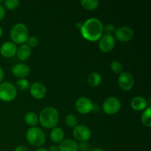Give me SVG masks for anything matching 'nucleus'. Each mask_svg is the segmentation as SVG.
<instances>
[{
  "instance_id": "f257e3e1",
  "label": "nucleus",
  "mask_w": 151,
  "mask_h": 151,
  "mask_svg": "<svg viewBox=\"0 0 151 151\" xmlns=\"http://www.w3.org/2000/svg\"><path fill=\"white\" fill-rule=\"evenodd\" d=\"M80 29L83 37L89 41H99L103 34V24L96 18L87 19Z\"/></svg>"
},
{
  "instance_id": "423d86ee",
  "label": "nucleus",
  "mask_w": 151,
  "mask_h": 151,
  "mask_svg": "<svg viewBox=\"0 0 151 151\" xmlns=\"http://www.w3.org/2000/svg\"><path fill=\"white\" fill-rule=\"evenodd\" d=\"M102 108L106 114H115L121 109V102L117 97H110L103 102Z\"/></svg>"
},
{
  "instance_id": "a878e982",
  "label": "nucleus",
  "mask_w": 151,
  "mask_h": 151,
  "mask_svg": "<svg viewBox=\"0 0 151 151\" xmlns=\"http://www.w3.org/2000/svg\"><path fill=\"white\" fill-rule=\"evenodd\" d=\"M19 0H5L3 4L4 7L8 10H15L19 7Z\"/></svg>"
},
{
  "instance_id": "c9c22d12",
  "label": "nucleus",
  "mask_w": 151,
  "mask_h": 151,
  "mask_svg": "<svg viewBox=\"0 0 151 151\" xmlns=\"http://www.w3.org/2000/svg\"><path fill=\"white\" fill-rule=\"evenodd\" d=\"M2 33H3V30H2V28L1 27V26H0V37L2 35Z\"/></svg>"
},
{
  "instance_id": "a211bd4d",
  "label": "nucleus",
  "mask_w": 151,
  "mask_h": 151,
  "mask_svg": "<svg viewBox=\"0 0 151 151\" xmlns=\"http://www.w3.org/2000/svg\"><path fill=\"white\" fill-rule=\"evenodd\" d=\"M31 48L27 45V44H22L19 48H17V52H16V55L19 60L22 61H25L27 60L31 55Z\"/></svg>"
},
{
  "instance_id": "ddd939ff",
  "label": "nucleus",
  "mask_w": 151,
  "mask_h": 151,
  "mask_svg": "<svg viewBox=\"0 0 151 151\" xmlns=\"http://www.w3.org/2000/svg\"><path fill=\"white\" fill-rule=\"evenodd\" d=\"M17 46L12 41H6L1 44L0 47V53L1 55L7 58L14 57L17 52Z\"/></svg>"
},
{
  "instance_id": "c756f323",
  "label": "nucleus",
  "mask_w": 151,
  "mask_h": 151,
  "mask_svg": "<svg viewBox=\"0 0 151 151\" xmlns=\"http://www.w3.org/2000/svg\"><path fill=\"white\" fill-rule=\"evenodd\" d=\"M5 16V10L2 4H0V21L2 20Z\"/></svg>"
},
{
  "instance_id": "4be33fe9",
  "label": "nucleus",
  "mask_w": 151,
  "mask_h": 151,
  "mask_svg": "<svg viewBox=\"0 0 151 151\" xmlns=\"http://www.w3.org/2000/svg\"><path fill=\"white\" fill-rule=\"evenodd\" d=\"M81 4L86 10H93L98 7L99 1L97 0H83Z\"/></svg>"
},
{
  "instance_id": "1a4fd4ad",
  "label": "nucleus",
  "mask_w": 151,
  "mask_h": 151,
  "mask_svg": "<svg viewBox=\"0 0 151 151\" xmlns=\"http://www.w3.org/2000/svg\"><path fill=\"white\" fill-rule=\"evenodd\" d=\"M75 108L82 114H89L94 109V104L89 98L86 97H80L75 103Z\"/></svg>"
},
{
  "instance_id": "412c9836",
  "label": "nucleus",
  "mask_w": 151,
  "mask_h": 151,
  "mask_svg": "<svg viewBox=\"0 0 151 151\" xmlns=\"http://www.w3.org/2000/svg\"><path fill=\"white\" fill-rule=\"evenodd\" d=\"M151 109L150 106H149L145 110H144L141 116V120L142 122L143 125L147 127V128H150L151 127Z\"/></svg>"
},
{
  "instance_id": "20e7f679",
  "label": "nucleus",
  "mask_w": 151,
  "mask_h": 151,
  "mask_svg": "<svg viewBox=\"0 0 151 151\" xmlns=\"http://www.w3.org/2000/svg\"><path fill=\"white\" fill-rule=\"evenodd\" d=\"M26 137L31 145L38 147L42 146L46 140L45 133L38 127H31L29 128L27 131Z\"/></svg>"
},
{
  "instance_id": "f3484780",
  "label": "nucleus",
  "mask_w": 151,
  "mask_h": 151,
  "mask_svg": "<svg viewBox=\"0 0 151 151\" xmlns=\"http://www.w3.org/2000/svg\"><path fill=\"white\" fill-rule=\"evenodd\" d=\"M50 135L51 140L55 143H60L62 141L64 140V131L60 127L56 126L55 128H52Z\"/></svg>"
},
{
  "instance_id": "473e14b6",
  "label": "nucleus",
  "mask_w": 151,
  "mask_h": 151,
  "mask_svg": "<svg viewBox=\"0 0 151 151\" xmlns=\"http://www.w3.org/2000/svg\"><path fill=\"white\" fill-rule=\"evenodd\" d=\"M48 151H59V148L58 146L52 145L50 147V148L48 149Z\"/></svg>"
},
{
  "instance_id": "393cba45",
  "label": "nucleus",
  "mask_w": 151,
  "mask_h": 151,
  "mask_svg": "<svg viewBox=\"0 0 151 151\" xmlns=\"http://www.w3.org/2000/svg\"><path fill=\"white\" fill-rule=\"evenodd\" d=\"M16 87L22 91H26V90L29 89V87H30L29 82L25 78L18 80L16 83Z\"/></svg>"
},
{
  "instance_id": "2eb2a0df",
  "label": "nucleus",
  "mask_w": 151,
  "mask_h": 151,
  "mask_svg": "<svg viewBox=\"0 0 151 151\" xmlns=\"http://www.w3.org/2000/svg\"><path fill=\"white\" fill-rule=\"evenodd\" d=\"M131 106L134 110L137 111H142L149 106L147 100L141 96H137L134 97L131 102Z\"/></svg>"
},
{
  "instance_id": "2f4dec72",
  "label": "nucleus",
  "mask_w": 151,
  "mask_h": 151,
  "mask_svg": "<svg viewBox=\"0 0 151 151\" xmlns=\"http://www.w3.org/2000/svg\"><path fill=\"white\" fill-rule=\"evenodd\" d=\"M4 71H3L2 68L0 66V83H1V81H3V78H4Z\"/></svg>"
},
{
  "instance_id": "9b49d317",
  "label": "nucleus",
  "mask_w": 151,
  "mask_h": 151,
  "mask_svg": "<svg viewBox=\"0 0 151 151\" xmlns=\"http://www.w3.org/2000/svg\"><path fill=\"white\" fill-rule=\"evenodd\" d=\"M134 30L131 27L123 26L116 29L114 32V38H116L118 41H121V42H128L132 39L134 37Z\"/></svg>"
},
{
  "instance_id": "7c9ffc66",
  "label": "nucleus",
  "mask_w": 151,
  "mask_h": 151,
  "mask_svg": "<svg viewBox=\"0 0 151 151\" xmlns=\"http://www.w3.org/2000/svg\"><path fill=\"white\" fill-rule=\"evenodd\" d=\"M14 151H29L27 147L24 145H19L17 147H16Z\"/></svg>"
},
{
  "instance_id": "c85d7f7f",
  "label": "nucleus",
  "mask_w": 151,
  "mask_h": 151,
  "mask_svg": "<svg viewBox=\"0 0 151 151\" xmlns=\"http://www.w3.org/2000/svg\"><path fill=\"white\" fill-rule=\"evenodd\" d=\"M90 145L87 142H81L78 145V150H81L82 151H87L89 150Z\"/></svg>"
},
{
  "instance_id": "b1692460",
  "label": "nucleus",
  "mask_w": 151,
  "mask_h": 151,
  "mask_svg": "<svg viewBox=\"0 0 151 151\" xmlns=\"http://www.w3.org/2000/svg\"><path fill=\"white\" fill-rule=\"evenodd\" d=\"M65 122H66V125H68L70 128H75L78 125V119L77 116L74 114H69L66 116Z\"/></svg>"
},
{
  "instance_id": "72a5a7b5",
  "label": "nucleus",
  "mask_w": 151,
  "mask_h": 151,
  "mask_svg": "<svg viewBox=\"0 0 151 151\" xmlns=\"http://www.w3.org/2000/svg\"><path fill=\"white\" fill-rule=\"evenodd\" d=\"M35 151H48V150L46 148H44V147H39V148L37 149Z\"/></svg>"
},
{
  "instance_id": "6e6552de",
  "label": "nucleus",
  "mask_w": 151,
  "mask_h": 151,
  "mask_svg": "<svg viewBox=\"0 0 151 151\" xmlns=\"http://www.w3.org/2000/svg\"><path fill=\"white\" fill-rule=\"evenodd\" d=\"M135 83L134 76L129 72H122L118 78V85L123 91H130Z\"/></svg>"
},
{
  "instance_id": "0eeeda50",
  "label": "nucleus",
  "mask_w": 151,
  "mask_h": 151,
  "mask_svg": "<svg viewBox=\"0 0 151 151\" xmlns=\"http://www.w3.org/2000/svg\"><path fill=\"white\" fill-rule=\"evenodd\" d=\"M72 134L75 139L79 141L80 142H87L91 137V130L88 127L84 125H78L76 127H75Z\"/></svg>"
},
{
  "instance_id": "aec40b11",
  "label": "nucleus",
  "mask_w": 151,
  "mask_h": 151,
  "mask_svg": "<svg viewBox=\"0 0 151 151\" xmlns=\"http://www.w3.org/2000/svg\"><path fill=\"white\" fill-rule=\"evenodd\" d=\"M24 122L28 125H30L32 127H35V125L38 122V115L33 111L27 112L24 116Z\"/></svg>"
},
{
  "instance_id": "f8f14e48",
  "label": "nucleus",
  "mask_w": 151,
  "mask_h": 151,
  "mask_svg": "<svg viewBox=\"0 0 151 151\" xmlns=\"http://www.w3.org/2000/svg\"><path fill=\"white\" fill-rule=\"evenodd\" d=\"M29 91L32 97L38 100H41L47 94V88L42 83L35 82L30 85Z\"/></svg>"
},
{
  "instance_id": "f03ea898",
  "label": "nucleus",
  "mask_w": 151,
  "mask_h": 151,
  "mask_svg": "<svg viewBox=\"0 0 151 151\" xmlns=\"http://www.w3.org/2000/svg\"><path fill=\"white\" fill-rule=\"evenodd\" d=\"M38 121L44 128L47 129L55 128L59 121L58 111L51 106L44 108L40 113Z\"/></svg>"
},
{
  "instance_id": "9d476101",
  "label": "nucleus",
  "mask_w": 151,
  "mask_h": 151,
  "mask_svg": "<svg viewBox=\"0 0 151 151\" xmlns=\"http://www.w3.org/2000/svg\"><path fill=\"white\" fill-rule=\"evenodd\" d=\"M116 40L114 35H103L99 39V49L103 52H109L114 47Z\"/></svg>"
},
{
  "instance_id": "bb28decb",
  "label": "nucleus",
  "mask_w": 151,
  "mask_h": 151,
  "mask_svg": "<svg viewBox=\"0 0 151 151\" xmlns=\"http://www.w3.org/2000/svg\"><path fill=\"white\" fill-rule=\"evenodd\" d=\"M27 45L29 46L30 48H35L39 44V40L37 37L35 36H30L28 37L27 40Z\"/></svg>"
},
{
  "instance_id": "7ed1b4c3",
  "label": "nucleus",
  "mask_w": 151,
  "mask_h": 151,
  "mask_svg": "<svg viewBox=\"0 0 151 151\" xmlns=\"http://www.w3.org/2000/svg\"><path fill=\"white\" fill-rule=\"evenodd\" d=\"M10 35L12 42L16 44H24L29 37L27 27L23 23L16 24L10 29Z\"/></svg>"
},
{
  "instance_id": "39448f33",
  "label": "nucleus",
  "mask_w": 151,
  "mask_h": 151,
  "mask_svg": "<svg viewBox=\"0 0 151 151\" xmlns=\"http://www.w3.org/2000/svg\"><path fill=\"white\" fill-rule=\"evenodd\" d=\"M17 96V88L12 83H0V100L4 102H11Z\"/></svg>"
},
{
  "instance_id": "e433bc0d",
  "label": "nucleus",
  "mask_w": 151,
  "mask_h": 151,
  "mask_svg": "<svg viewBox=\"0 0 151 151\" xmlns=\"http://www.w3.org/2000/svg\"><path fill=\"white\" fill-rule=\"evenodd\" d=\"M2 3H4V1H1V0H0V4H1Z\"/></svg>"
},
{
  "instance_id": "5701e85b",
  "label": "nucleus",
  "mask_w": 151,
  "mask_h": 151,
  "mask_svg": "<svg viewBox=\"0 0 151 151\" xmlns=\"http://www.w3.org/2000/svg\"><path fill=\"white\" fill-rule=\"evenodd\" d=\"M110 68L114 73L117 74V75H120L122 72V69H123L122 63L118 60H113L111 63Z\"/></svg>"
},
{
  "instance_id": "4468645a",
  "label": "nucleus",
  "mask_w": 151,
  "mask_h": 151,
  "mask_svg": "<svg viewBox=\"0 0 151 151\" xmlns=\"http://www.w3.org/2000/svg\"><path fill=\"white\" fill-rule=\"evenodd\" d=\"M30 69L29 66L25 63H18L12 68V73L16 78L22 79L29 75Z\"/></svg>"
},
{
  "instance_id": "dca6fc26",
  "label": "nucleus",
  "mask_w": 151,
  "mask_h": 151,
  "mask_svg": "<svg viewBox=\"0 0 151 151\" xmlns=\"http://www.w3.org/2000/svg\"><path fill=\"white\" fill-rule=\"evenodd\" d=\"M59 151H78V144L72 139H66L60 143Z\"/></svg>"
},
{
  "instance_id": "6ab92c4d",
  "label": "nucleus",
  "mask_w": 151,
  "mask_h": 151,
  "mask_svg": "<svg viewBox=\"0 0 151 151\" xmlns=\"http://www.w3.org/2000/svg\"><path fill=\"white\" fill-rule=\"evenodd\" d=\"M102 82V77L98 72H91L87 77V83L91 87L98 86Z\"/></svg>"
},
{
  "instance_id": "cd10ccee",
  "label": "nucleus",
  "mask_w": 151,
  "mask_h": 151,
  "mask_svg": "<svg viewBox=\"0 0 151 151\" xmlns=\"http://www.w3.org/2000/svg\"><path fill=\"white\" fill-rule=\"evenodd\" d=\"M115 31H116V28H115L114 25L112 24H108L105 27H103V32H105L106 35H113Z\"/></svg>"
},
{
  "instance_id": "f704fd0d",
  "label": "nucleus",
  "mask_w": 151,
  "mask_h": 151,
  "mask_svg": "<svg viewBox=\"0 0 151 151\" xmlns=\"http://www.w3.org/2000/svg\"><path fill=\"white\" fill-rule=\"evenodd\" d=\"M91 151H104V150H103L102 148H100V147H96V148L93 149Z\"/></svg>"
}]
</instances>
